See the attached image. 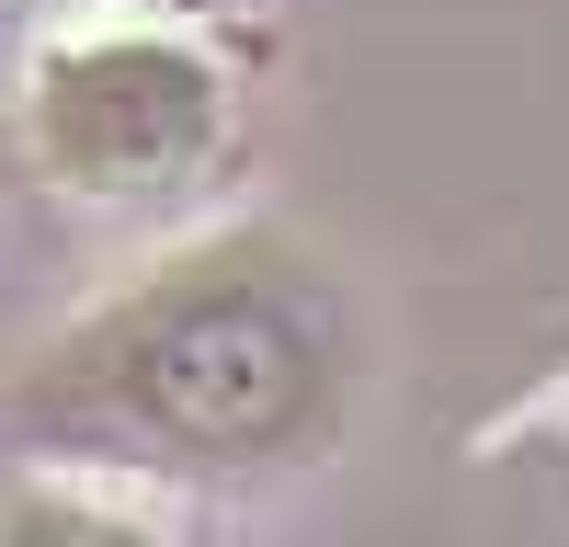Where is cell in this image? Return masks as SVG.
I'll use <instances>...</instances> for the list:
<instances>
[{"mask_svg":"<svg viewBox=\"0 0 569 547\" xmlns=\"http://www.w3.org/2000/svg\"><path fill=\"white\" fill-rule=\"evenodd\" d=\"M240 126V80H228L194 34L171 23H91L58 34L23 69L12 137L34 182H58L69 206H160L182 182H206Z\"/></svg>","mask_w":569,"mask_h":547,"instance_id":"2","label":"cell"},{"mask_svg":"<svg viewBox=\"0 0 569 547\" xmlns=\"http://www.w3.org/2000/svg\"><path fill=\"white\" fill-rule=\"evenodd\" d=\"M0 547H160L149 525L103 490H69V479H23L0 501Z\"/></svg>","mask_w":569,"mask_h":547,"instance_id":"3","label":"cell"},{"mask_svg":"<svg viewBox=\"0 0 569 547\" xmlns=\"http://www.w3.org/2000/svg\"><path fill=\"white\" fill-rule=\"evenodd\" d=\"M353 377L365 331L342 274L284 228H206L58 319L0 377V434L69 468L240 490L330 456Z\"/></svg>","mask_w":569,"mask_h":547,"instance_id":"1","label":"cell"}]
</instances>
